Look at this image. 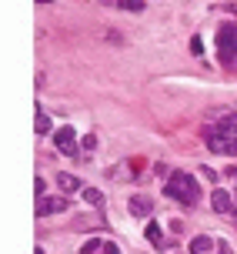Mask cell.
<instances>
[{
    "instance_id": "3957f363",
    "label": "cell",
    "mask_w": 237,
    "mask_h": 254,
    "mask_svg": "<svg viewBox=\"0 0 237 254\" xmlns=\"http://www.w3.org/2000/svg\"><path fill=\"white\" fill-rule=\"evenodd\" d=\"M217 61L221 64H237V27L234 24H224L217 30Z\"/></svg>"
},
{
    "instance_id": "30bf717a",
    "label": "cell",
    "mask_w": 237,
    "mask_h": 254,
    "mask_svg": "<svg viewBox=\"0 0 237 254\" xmlns=\"http://www.w3.org/2000/svg\"><path fill=\"white\" fill-rule=\"evenodd\" d=\"M84 201L94 204V207H100V204H104V197H100V190H97V188H84Z\"/></svg>"
},
{
    "instance_id": "e0dca14e",
    "label": "cell",
    "mask_w": 237,
    "mask_h": 254,
    "mask_svg": "<svg viewBox=\"0 0 237 254\" xmlns=\"http://www.w3.org/2000/svg\"><path fill=\"white\" fill-rule=\"evenodd\" d=\"M84 147H87V151H94V147H97V137H94V134H87V137H84Z\"/></svg>"
},
{
    "instance_id": "6da1fadb",
    "label": "cell",
    "mask_w": 237,
    "mask_h": 254,
    "mask_svg": "<svg viewBox=\"0 0 237 254\" xmlns=\"http://www.w3.org/2000/svg\"><path fill=\"white\" fill-rule=\"evenodd\" d=\"M204 137H207V147L214 154H231V157H237V114H224L214 127L204 130Z\"/></svg>"
},
{
    "instance_id": "7c38bea8",
    "label": "cell",
    "mask_w": 237,
    "mask_h": 254,
    "mask_svg": "<svg viewBox=\"0 0 237 254\" xmlns=\"http://www.w3.org/2000/svg\"><path fill=\"white\" fill-rule=\"evenodd\" d=\"M117 7H124V10H144V0H117Z\"/></svg>"
},
{
    "instance_id": "ffe728a7",
    "label": "cell",
    "mask_w": 237,
    "mask_h": 254,
    "mask_svg": "<svg viewBox=\"0 0 237 254\" xmlns=\"http://www.w3.org/2000/svg\"><path fill=\"white\" fill-rule=\"evenodd\" d=\"M221 254H224V251H221Z\"/></svg>"
},
{
    "instance_id": "52a82bcc",
    "label": "cell",
    "mask_w": 237,
    "mask_h": 254,
    "mask_svg": "<svg viewBox=\"0 0 237 254\" xmlns=\"http://www.w3.org/2000/svg\"><path fill=\"white\" fill-rule=\"evenodd\" d=\"M127 207H130V214H137V217H144V214H150V207H154V204H150V197H130V204H127Z\"/></svg>"
},
{
    "instance_id": "d6986e66",
    "label": "cell",
    "mask_w": 237,
    "mask_h": 254,
    "mask_svg": "<svg viewBox=\"0 0 237 254\" xmlns=\"http://www.w3.org/2000/svg\"><path fill=\"white\" fill-rule=\"evenodd\" d=\"M234 217H237V211H234Z\"/></svg>"
},
{
    "instance_id": "8992f818",
    "label": "cell",
    "mask_w": 237,
    "mask_h": 254,
    "mask_svg": "<svg viewBox=\"0 0 237 254\" xmlns=\"http://www.w3.org/2000/svg\"><path fill=\"white\" fill-rule=\"evenodd\" d=\"M211 204H214V211L217 214H227V211H234V204H231V194H227L224 188H217L211 194Z\"/></svg>"
},
{
    "instance_id": "5b68a950",
    "label": "cell",
    "mask_w": 237,
    "mask_h": 254,
    "mask_svg": "<svg viewBox=\"0 0 237 254\" xmlns=\"http://www.w3.org/2000/svg\"><path fill=\"white\" fill-rule=\"evenodd\" d=\"M77 134H74V127H60L57 134H54V144H57V151H63V154H74L77 151Z\"/></svg>"
},
{
    "instance_id": "8fae6325",
    "label": "cell",
    "mask_w": 237,
    "mask_h": 254,
    "mask_svg": "<svg viewBox=\"0 0 237 254\" xmlns=\"http://www.w3.org/2000/svg\"><path fill=\"white\" fill-rule=\"evenodd\" d=\"M147 241H154V244H161V241H164V234H161V224H154V221L147 224Z\"/></svg>"
},
{
    "instance_id": "5bb4252c",
    "label": "cell",
    "mask_w": 237,
    "mask_h": 254,
    "mask_svg": "<svg viewBox=\"0 0 237 254\" xmlns=\"http://www.w3.org/2000/svg\"><path fill=\"white\" fill-rule=\"evenodd\" d=\"M37 134H50V117L47 114H37Z\"/></svg>"
},
{
    "instance_id": "4fadbf2b",
    "label": "cell",
    "mask_w": 237,
    "mask_h": 254,
    "mask_svg": "<svg viewBox=\"0 0 237 254\" xmlns=\"http://www.w3.org/2000/svg\"><path fill=\"white\" fill-rule=\"evenodd\" d=\"M97 248H104V244H100L97 238H90V241H84V248H80V254H97Z\"/></svg>"
},
{
    "instance_id": "7a4b0ae2",
    "label": "cell",
    "mask_w": 237,
    "mask_h": 254,
    "mask_svg": "<svg viewBox=\"0 0 237 254\" xmlns=\"http://www.w3.org/2000/svg\"><path fill=\"white\" fill-rule=\"evenodd\" d=\"M164 194H171L177 204H197L200 201V184L190 171H171V178L164 184Z\"/></svg>"
},
{
    "instance_id": "ba28073f",
    "label": "cell",
    "mask_w": 237,
    "mask_h": 254,
    "mask_svg": "<svg viewBox=\"0 0 237 254\" xmlns=\"http://www.w3.org/2000/svg\"><path fill=\"white\" fill-rule=\"evenodd\" d=\"M214 251V241L207 234H197L194 241H190V254H211Z\"/></svg>"
},
{
    "instance_id": "9c48e42d",
    "label": "cell",
    "mask_w": 237,
    "mask_h": 254,
    "mask_svg": "<svg viewBox=\"0 0 237 254\" xmlns=\"http://www.w3.org/2000/svg\"><path fill=\"white\" fill-rule=\"evenodd\" d=\"M57 188H60V190H77V188H80V181H77L74 174H57Z\"/></svg>"
},
{
    "instance_id": "2e32d148",
    "label": "cell",
    "mask_w": 237,
    "mask_h": 254,
    "mask_svg": "<svg viewBox=\"0 0 237 254\" xmlns=\"http://www.w3.org/2000/svg\"><path fill=\"white\" fill-rule=\"evenodd\" d=\"M190 51L197 54V57H200V54H204V44H200V37H194V40H190Z\"/></svg>"
},
{
    "instance_id": "ac0fdd59",
    "label": "cell",
    "mask_w": 237,
    "mask_h": 254,
    "mask_svg": "<svg viewBox=\"0 0 237 254\" xmlns=\"http://www.w3.org/2000/svg\"><path fill=\"white\" fill-rule=\"evenodd\" d=\"M104 248H107V254H120V251H117V244H104Z\"/></svg>"
},
{
    "instance_id": "9a60e30c",
    "label": "cell",
    "mask_w": 237,
    "mask_h": 254,
    "mask_svg": "<svg viewBox=\"0 0 237 254\" xmlns=\"http://www.w3.org/2000/svg\"><path fill=\"white\" fill-rule=\"evenodd\" d=\"M34 194H37V201H40V197H47V194H44V178L34 181Z\"/></svg>"
},
{
    "instance_id": "277c9868",
    "label": "cell",
    "mask_w": 237,
    "mask_h": 254,
    "mask_svg": "<svg viewBox=\"0 0 237 254\" xmlns=\"http://www.w3.org/2000/svg\"><path fill=\"white\" fill-rule=\"evenodd\" d=\"M60 211H67V197H40L37 201V217H47V214H60Z\"/></svg>"
}]
</instances>
